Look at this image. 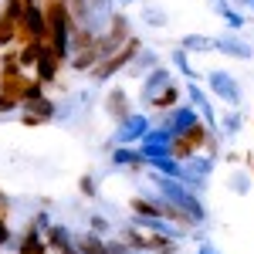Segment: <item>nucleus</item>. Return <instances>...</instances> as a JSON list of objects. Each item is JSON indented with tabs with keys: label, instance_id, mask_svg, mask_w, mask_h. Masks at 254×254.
Listing matches in <instances>:
<instances>
[{
	"label": "nucleus",
	"instance_id": "nucleus-1",
	"mask_svg": "<svg viewBox=\"0 0 254 254\" xmlns=\"http://www.w3.org/2000/svg\"><path fill=\"white\" fill-rule=\"evenodd\" d=\"M149 183L156 187V193L163 196L166 203H173L180 214H187L190 227H203V224H207V207H203V196L190 193V190L183 187V180H173V176H163V173H153V170H149Z\"/></svg>",
	"mask_w": 254,
	"mask_h": 254
},
{
	"label": "nucleus",
	"instance_id": "nucleus-2",
	"mask_svg": "<svg viewBox=\"0 0 254 254\" xmlns=\"http://www.w3.org/2000/svg\"><path fill=\"white\" fill-rule=\"evenodd\" d=\"M139 48H142V41H139L136 34H132V38L126 41V44L119 48L116 55L102 58V61L95 64V68L88 71V78H92V85H105V81H112V78H116V75H122V71H126V68L132 64V58L139 55Z\"/></svg>",
	"mask_w": 254,
	"mask_h": 254
},
{
	"label": "nucleus",
	"instance_id": "nucleus-3",
	"mask_svg": "<svg viewBox=\"0 0 254 254\" xmlns=\"http://www.w3.org/2000/svg\"><path fill=\"white\" fill-rule=\"evenodd\" d=\"M129 38H132V20H129V14L116 10V14L109 17V24H105V31L95 38V48H98L102 58H109V55H116Z\"/></svg>",
	"mask_w": 254,
	"mask_h": 254
},
{
	"label": "nucleus",
	"instance_id": "nucleus-4",
	"mask_svg": "<svg viewBox=\"0 0 254 254\" xmlns=\"http://www.w3.org/2000/svg\"><path fill=\"white\" fill-rule=\"evenodd\" d=\"M149 126H153V119L146 116V112H129L122 122H116L112 146H139V142H142V136L149 132Z\"/></svg>",
	"mask_w": 254,
	"mask_h": 254
},
{
	"label": "nucleus",
	"instance_id": "nucleus-5",
	"mask_svg": "<svg viewBox=\"0 0 254 254\" xmlns=\"http://www.w3.org/2000/svg\"><path fill=\"white\" fill-rule=\"evenodd\" d=\"M203 78H207V92H210L217 102H227L231 109H241V85H237V78L231 71L214 68V71H207Z\"/></svg>",
	"mask_w": 254,
	"mask_h": 254
},
{
	"label": "nucleus",
	"instance_id": "nucleus-6",
	"mask_svg": "<svg viewBox=\"0 0 254 254\" xmlns=\"http://www.w3.org/2000/svg\"><path fill=\"white\" fill-rule=\"evenodd\" d=\"M196 122H203V119L196 116V109H193V105H183V102H180V105H176V109H170V112H159L153 126H163V129H166V132L176 139V136H183V132H190Z\"/></svg>",
	"mask_w": 254,
	"mask_h": 254
},
{
	"label": "nucleus",
	"instance_id": "nucleus-7",
	"mask_svg": "<svg viewBox=\"0 0 254 254\" xmlns=\"http://www.w3.org/2000/svg\"><path fill=\"white\" fill-rule=\"evenodd\" d=\"M24 41H48V17H44L41 3L24 7V17L17 24V44H24Z\"/></svg>",
	"mask_w": 254,
	"mask_h": 254
},
{
	"label": "nucleus",
	"instance_id": "nucleus-8",
	"mask_svg": "<svg viewBox=\"0 0 254 254\" xmlns=\"http://www.w3.org/2000/svg\"><path fill=\"white\" fill-rule=\"evenodd\" d=\"M139 153H142L146 163H149V159H159V156H173V136H170L163 126H149V132L139 142Z\"/></svg>",
	"mask_w": 254,
	"mask_h": 254
},
{
	"label": "nucleus",
	"instance_id": "nucleus-9",
	"mask_svg": "<svg viewBox=\"0 0 254 254\" xmlns=\"http://www.w3.org/2000/svg\"><path fill=\"white\" fill-rule=\"evenodd\" d=\"M183 95L190 98V105L196 109V116L203 119V126H207V129H217V112H214V102H210V92H207L200 81H187Z\"/></svg>",
	"mask_w": 254,
	"mask_h": 254
},
{
	"label": "nucleus",
	"instance_id": "nucleus-10",
	"mask_svg": "<svg viewBox=\"0 0 254 254\" xmlns=\"http://www.w3.org/2000/svg\"><path fill=\"white\" fill-rule=\"evenodd\" d=\"M170 81H173V71H170L166 64H156L153 71H146V75H142V85H139V102L149 109V102H153V98H156L159 92L170 85Z\"/></svg>",
	"mask_w": 254,
	"mask_h": 254
},
{
	"label": "nucleus",
	"instance_id": "nucleus-11",
	"mask_svg": "<svg viewBox=\"0 0 254 254\" xmlns=\"http://www.w3.org/2000/svg\"><path fill=\"white\" fill-rule=\"evenodd\" d=\"M214 51L227 55V58H237V61H251L254 58V48L248 41L241 38L237 31H227V34H217L214 38Z\"/></svg>",
	"mask_w": 254,
	"mask_h": 254
},
{
	"label": "nucleus",
	"instance_id": "nucleus-12",
	"mask_svg": "<svg viewBox=\"0 0 254 254\" xmlns=\"http://www.w3.org/2000/svg\"><path fill=\"white\" fill-rule=\"evenodd\" d=\"M102 109H105V116L116 119V122H122L129 112H136V105H132L129 92H126V88H119V85H112V88L105 92V98H102Z\"/></svg>",
	"mask_w": 254,
	"mask_h": 254
},
{
	"label": "nucleus",
	"instance_id": "nucleus-13",
	"mask_svg": "<svg viewBox=\"0 0 254 254\" xmlns=\"http://www.w3.org/2000/svg\"><path fill=\"white\" fill-rule=\"evenodd\" d=\"M44 241H48V251L51 254H78V237L71 234L64 224H51L44 231Z\"/></svg>",
	"mask_w": 254,
	"mask_h": 254
},
{
	"label": "nucleus",
	"instance_id": "nucleus-14",
	"mask_svg": "<svg viewBox=\"0 0 254 254\" xmlns=\"http://www.w3.org/2000/svg\"><path fill=\"white\" fill-rule=\"evenodd\" d=\"M58 71H61V61L55 58L51 44L44 41V44H41V55H38V64H34V78L44 81V85H55V81H58Z\"/></svg>",
	"mask_w": 254,
	"mask_h": 254
},
{
	"label": "nucleus",
	"instance_id": "nucleus-15",
	"mask_svg": "<svg viewBox=\"0 0 254 254\" xmlns=\"http://www.w3.org/2000/svg\"><path fill=\"white\" fill-rule=\"evenodd\" d=\"M17 254H48V241H44V231H38L34 224H27L20 231L17 244H10Z\"/></svg>",
	"mask_w": 254,
	"mask_h": 254
},
{
	"label": "nucleus",
	"instance_id": "nucleus-16",
	"mask_svg": "<svg viewBox=\"0 0 254 254\" xmlns=\"http://www.w3.org/2000/svg\"><path fill=\"white\" fill-rule=\"evenodd\" d=\"M109 163H112L116 170H142V166H146V159H142V153H139V146H112Z\"/></svg>",
	"mask_w": 254,
	"mask_h": 254
},
{
	"label": "nucleus",
	"instance_id": "nucleus-17",
	"mask_svg": "<svg viewBox=\"0 0 254 254\" xmlns=\"http://www.w3.org/2000/svg\"><path fill=\"white\" fill-rule=\"evenodd\" d=\"M214 156H207L203 149L200 153H193L190 159H183V176H196V180H210V173H214Z\"/></svg>",
	"mask_w": 254,
	"mask_h": 254
},
{
	"label": "nucleus",
	"instance_id": "nucleus-18",
	"mask_svg": "<svg viewBox=\"0 0 254 254\" xmlns=\"http://www.w3.org/2000/svg\"><path fill=\"white\" fill-rule=\"evenodd\" d=\"M156 64H163V61H159V55L153 51V48H139V55L132 58V64L126 68V75H132V78H142V75H146V71H153Z\"/></svg>",
	"mask_w": 254,
	"mask_h": 254
},
{
	"label": "nucleus",
	"instance_id": "nucleus-19",
	"mask_svg": "<svg viewBox=\"0 0 254 254\" xmlns=\"http://www.w3.org/2000/svg\"><path fill=\"white\" fill-rule=\"evenodd\" d=\"M98 61H102V55H98V48L95 44H88V48H81V51H75L71 58H68V64L78 71V75H88L92 68H95Z\"/></svg>",
	"mask_w": 254,
	"mask_h": 254
},
{
	"label": "nucleus",
	"instance_id": "nucleus-20",
	"mask_svg": "<svg viewBox=\"0 0 254 254\" xmlns=\"http://www.w3.org/2000/svg\"><path fill=\"white\" fill-rule=\"evenodd\" d=\"M180 98H183L180 85H176V81H170V85H166V88H163V92L149 102V109H156V112H170V109H176V105H180Z\"/></svg>",
	"mask_w": 254,
	"mask_h": 254
},
{
	"label": "nucleus",
	"instance_id": "nucleus-21",
	"mask_svg": "<svg viewBox=\"0 0 254 254\" xmlns=\"http://www.w3.org/2000/svg\"><path fill=\"white\" fill-rule=\"evenodd\" d=\"M180 48L187 55H210L214 51V38H207V34H183L180 38Z\"/></svg>",
	"mask_w": 254,
	"mask_h": 254
},
{
	"label": "nucleus",
	"instance_id": "nucleus-22",
	"mask_svg": "<svg viewBox=\"0 0 254 254\" xmlns=\"http://www.w3.org/2000/svg\"><path fill=\"white\" fill-rule=\"evenodd\" d=\"M41 44H44V41H24V44H17V64L24 68V71H34L38 55H41Z\"/></svg>",
	"mask_w": 254,
	"mask_h": 254
},
{
	"label": "nucleus",
	"instance_id": "nucleus-23",
	"mask_svg": "<svg viewBox=\"0 0 254 254\" xmlns=\"http://www.w3.org/2000/svg\"><path fill=\"white\" fill-rule=\"evenodd\" d=\"M146 170L180 180V176H183V163H180V159H173V156H159V159H149V163H146Z\"/></svg>",
	"mask_w": 254,
	"mask_h": 254
},
{
	"label": "nucleus",
	"instance_id": "nucleus-24",
	"mask_svg": "<svg viewBox=\"0 0 254 254\" xmlns=\"http://www.w3.org/2000/svg\"><path fill=\"white\" fill-rule=\"evenodd\" d=\"M78 254H109V251H105V237L85 227L81 237H78Z\"/></svg>",
	"mask_w": 254,
	"mask_h": 254
},
{
	"label": "nucleus",
	"instance_id": "nucleus-25",
	"mask_svg": "<svg viewBox=\"0 0 254 254\" xmlns=\"http://www.w3.org/2000/svg\"><path fill=\"white\" fill-rule=\"evenodd\" d=\"M88 7H92L95 27H98V34H102V31H105V24H109V17L116 14V0H88Z\"/></svg>",
	"mask_w": 254,
	"mask_h": 254
},
{
	"label": "nucleus",
	"instance_id": "nucleus-26",
	"mask_svg": "<svg viewBox=\"0 0 254 254\" xmlns=\"http://www.w3.org/2000/svg\"><path fill=\"white\" fill-rule=\"evenodd\" d=\"M24 112H34V116H41L44 122H55V109H58V102L51 95H41L38 102H27V105H20Z\"/></svg>",
	"mask_w": 254,
	"mask_h": 254
},
{
	"label": "nucleus",
	"instance_id": "nucleus-27",
	"mask_svg": "<svg viewBox=\"0 0 254 254\" xmlns=\"http://www.w3.org/2000/svg\"><path fill=\"white\" fill-rule=\"evenodd\" d=\"M170 61H173V68H176V71H180V75H183L187 81H200V71H196L193 64H190V55H187L183 48H176L173 55H170Z\"/></svg>",
	"mask_w": 254,
	"mask_h": 254
},
{
	"label": "nucleus",
	"instance_id": "nucleus-28",
	"mask_svg": "<svg viewBox=\"0 0 254 254\" xmlns=\"http://www.w3.org/2000/svg\"><path fill=\"white\" fill-rule=\"evenodd\" d=\"M210 7H214L217 14L227 20V27H231V31H241V27H244V17L237 14V10L231 7V3H227V0H210Z\"/></svg>",
	"mask_w": 254,
	"mask_h": 254
},
{
	"label": "nucleus",
	"instance_id": "nucleus-29",
	"mask_svg": "<svg viewBox=\"0 0 254 254\" xmlns=\"http://www.w3.org/2000/svg\"><path fill=\"white\" fill-rule=\"evenodd\" d=\"M142 20L149 24V27H166V10L163 7H156V3H142Z\"/></svg>",
	"mask_w": 254,
	"mask_h": 254
},
{
	"label": "nucleus",
	"instance_id": "nucleus-30",
	"mask_svg": "<svg viewBox=\"0 0 254 254\" xmlns=\"http://www.w3.org/2000/svg\"><path fill=\"white\" fill-rule=\"evenodd\" d=\"M41 95H48V85L38 78H27V85H24V92H20V105H27V102H38Z\"/></svg>",
	"mask_w": 254,
	"mask_h": 254
},
{
	"label": "nucleus",
	"instance_id": "nucleus-31",
	"mask_svg": "<svg viewBox=\"0 0 254 254\" xmlns=\"http://www.w3.org/2000/svg\"><path fill=\"white\" fill-rule=\"evenodd\" d=\"M10 44H17V24L7 20V17H3V10H0V51L10 48Z\"/></svg>",
	"mask_w": 254,
	"mask_h": 254
},
{
	"label": "nucleus",
	"instance_id": "nucleus-32",
	"mask_svg": "<svg viewBox=\"0 0 254 254\" xmlns=\"http://www.w3.org/2000/svg\"><path fill=\"white\" fill-rule=\"evenodd\" d=\"M217 129L224 136H237V129H241V109H231L224 119H217Z\"/></svg>",
	"mask_w": 254,
	"mask_h": 254
},
{
	"label": "nucleus",
	"instance_id": "nucleus-33",
	"mask_svg": "<svg viewBox=\"0 0 254 254\" xmlns=\"http://www.w3.org/2000/svg\"><path fill=\"white\" fill-rule=\"evenodd\" d=\"M227 187H231L234 193H248V187H251V173H248V170H234L231 180H227Z\"/></svg>",
	"mask_w": 254,
	"mask_h": 254
},
{
	"label": "nucleus",
	"instance_id": "nucleus-34",
	"mask_svg": "<svg viewBox=\"0 0 254 254\" xmlns=\"http://www.w3.org/2000/svg\"><path fill=\"white\" fill-rule=\"evenodd\" d=\"M88 231L109 237V234H112V220H109V217H102V214H88Z\"/></svg>",
	"mask_w": 254,
	"mask_h": 254
},
{
	"label": "nucleus",
	"instance_id": "nucleus-35",
	"mask_svg": "<svg viewBox=\"0 0 254 254\" xmlns=\"http://www.w3.org/2000/svg\"><path fill=\"white\" fill-rule=\"evenodd\" d=\"M105 251L109 254H142V251H136V248H129L122 237H105Z\"/></svg>",
	"mask_w": 254,
	"mask_h": 254
},
{
	"label": "nucleus",
	"instance_id": "nucleus-36",
	"mask_svg": "<svg viewBox=\"0 0 254 254\" xmlns=\"http://www.w3.org/2000/svg\"><path fill=\"white\" fill-rule=\"evenodd\" d=\"M78 190H81V196H92V200H95L98 196V180L92 173H81L78 176Z\"/></svg>",
	"mask_w": 254,
	"mask_h": 254
},
{
	"label": "nucleus",
	"instance_id": "nucleus-37",
	"mask_svg": "<svg viewBox=\"0 0 254 254\" xmlns=\"http://www.w3.org/2000/svg\"><path fill=\"white\" fill-rule=\"evenodd\" d=\"M31 224H34V227H38V231H48V227H51V224H55V220H51V214H48V210H38V214H34V220H31Z\"/></svg>",
	"mask_w": 254,
	"mask_h": 254
},
{
	"label": "nucleus",
	"instance_id": "nucleus-38",
	"mask_svg": "<svg viewBox=\"0 0 254 254\" xmlns=\"http://www.w3.org/2000/svg\"><path fill=\"white\" fill-rule=\"evenodd\" d=\"M14 109H20V102H17V98H10V95H3V92H0V116L14 112Z\"/></svg>",
	"mask_w": 254,
	"mask_h": 254
},
{
	"label": "nucleus",
	"instance_id": "nucleus-39",
	"mask_svg": "<svg viewBox=\"0 0 254 254\" xmlns=\"http://www.w3.org/2000/svg\"><path fill=\"white\" fill-rule=\"evenodd\" d=\"M10 241H14V234H10L7 220H0V251H3V248H10Z\"/></svg>",
	"mask_w": 254,
	"mask_h": 254
},
{
	"label": "nucleus",
	"instance_id": "nucleus-40",
	"mask_svg": "<svg viewBox=\"0 0 254 254\" xmlns=\"http://www.w3.org/2000/svg\"><path fill=\"white\" fill-rule=\"evenodd\" d=\"M20 122H24V126H44V119H41V116H34V112H24V109H20Z\"/></svg>",
	"mask_w": 254,
	"mask_h": 254
},
{
	"label": "nucleus",
	"instance_id": "nucleus-41",
	"mask_svg": "<svg viewBox=\"0 0 254 254\" xmlns=\"http://www.w3.org/2000/svg\"><path fill=\"white\" fill-rule=\"evenodd\" d=\"M196 254H220V248H217L214 241H200L196 244Z\"/></svg>",
	"mask_w": 254,
	"mask_h": 254
},
{
	"label": "nucleus",
	"instance_id": "nucleus-42",
	"mask_svg": "<svg viewBox=\"0 0 254 254\" xmlns=\"http://www.w3.org/2000/svg\"><path fill=\"white\" fill-rule=\"evenodd\" d=\"M7 217H10V196L0 190V220H7Z\"/></svg>",
	"mask_w": 254,
	"mask_h": 254
},
{
	"label": "nucleus",
	"instance_id": "nucleus-43",
	"mask_svg": "<svg viewBox=\"0 0 254 254\" xmlns=\"http://www.w3.org/2000/svg\"><path fill=\"white\" fill-rule=\"evenodd\" d=\"M248 173L254 176V153H251V156H248Z\"/></svg>",
	"mask_w": 254,
	"mask_h": 254
},
{
	"label": "nucleus",
	"instance_id": "nucleus-44",
	"mask_svg": "<svg viewBox=\"0 0 254 254\" xmlns=\"http://www.w3.org/2000/svg\"><path fill=\"white\" fill-rule=\"evenodd\" d=\"M116 3H122V7H132V3H136V0H116Z\"/></svg>",
	"mask_w": 254,
	"mask_h": 254
},
{
	"label": "nucleus",
	"instance_id": "nucleus-45",
	"mask_svg": "<svg viewBox=\"0 0 254 254\" xmlns=\"http://www.w3.org/2000/svg\"><path fill=\"white\" fill-rule=\"evenodd\" d=\"M0 75H3V55H0Z\"/></svg>",
	"mask_w": 254,
	"mask_h": 254
},
{
	"label": "nucleus",
	"instance_id": "nucleus-46",
	"mask_svg": "<svg viewBox=\"0 0 254 254\" xmlns=\"http://www.w3.org/2000/svg\"><path fill=\"white\" fill-rule=\"evenodd\" d=\"M48 254H51V251H48Z\"/></svg>",
	"mask_w": 254,
	"mask_h": 254
}]
</instances>
